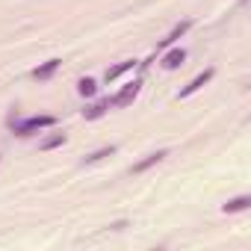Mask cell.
I'll return each mask as SVG.
<instances>
[{
    "label": "cell",
    "mask_w": 251,
    "mask_h": 251,
    "mask_svg": "<svg viewBox=\"0 0 251 251\" xmlns=\"http://www.w3.org/2000/svg\"><path fill=\"white\" fill-rule=\"evenodd\" d=\"M53 121H56L53 115H33V118H27V121L18 124L15 133H18V136H30V133H36V130H42V127H50Z\"/></svg>",
    "instance_id": "cell-1"
},
{
    "label": "cell",
    "mask_w": 251,
    "mask_h": 251,
    "mask_svg": "<svg viewBox=\"0 0 251 251\" xmlns=\"http://www.w3.org/2000/svg\"><path fill=\"white\" fill-rule=\"evenodd\" d=\"M139 89H142V80H133V83H127V86H124L115 98H112V103L115 106H124V103H130L136 95H139Z\"/></svg>",
    "instance_id": "cell-2"
},
{
    "label": "cell",
    "mask_w": 251,
    "mask_h": 251,
    "mask_svg": "<svg viewBox=\"0 0 251 251\" xmlns=\"http://www.w3.org/2000/svg\"><path fill=\"white\" fill-rule=\"evenodd\" d=\"M183 59H186V50H183V48H175V50H169V53L163 56V68H166V71H175V68H180Z\"/></svg>",
    "instance_id": "cell-3"
},
{
    "label": "cell",
    "mask_w": 251,
    "mask_h": 251,
    "mask_svg": "<svg viewBox=\"0 0 251 251\" xmlns=\"http://www.w3.org/2000/svg\"><path fill=\"white\" fill-rule=\"evenodd\" d=\"M210 77H213V68H207L204 74H198V77H195V80H192L186 89H180V95H177V98H189L192 92H198L201 86H207V83H210Z\"/></svg>",
    "instance_id": "cell-4"
},
{
    "label": "cell",
    "mask_w": 251,
    "mask_h": 251,
    "mask_svg": "<svg viewBox=\"0 0 251 251\" xmlns=\"http://www.w3.org/2000/svg\"><path fill=\"white\" fill-rule=\"evenodd\" d=\"M163 157H169V151H157V154H148V157H145L142 163H136V166H133V172L139 175V172H145V169H151V166H157V163H160Z\"/></svg>",
    "instance_id": "cell-5"
},
{
    "label": "cell",
    "mask_w": 251,
    "mask_h": 251,
    "mask_svg": "<svg viewBox=\"0 0 251 251\" xmlns=\"http://www.w3.org/2000/svg\"><path fill=\"white\" fill-rule=\"evenodd\" d=\"M133 65H136V59H124V62H118L115 68H109V71L103 74V77H106V83H112V80H115V77H121L124 71H130Z\"/></svg>",
    "instance_id": "cell-6"
},
{
    "label": "cell",
    "mask_w": 251,
    "mask_h": 251,
    "mask_svg": "<svg viewBox=\"0 0 251 251\" xmlns=\"http://www.w3.org/2000/svg\"><path fill=\"white\" fill-rule=\"evenodd\" d=\"M56 68H59V59H50V62H45L42 68H36V71H33V77H36V80H48Z\"/></svg>",
    "instance_id": "cell-7"
},
{
    "label": "cell",
    "mask_w": 251,
    "mask_h": 251,
    "mask_svg": "<svg viewBox=\"0 0 251 251\" xmlns=\"http://www.w3.org/2000/svg\"><path fill=\"white\" fill-rule=\"evenodd\" d=\"M248 204H251V198H248V195H239V198H233V201H227V204H225V213H239V210H248Z\"/></svg>",
    "instance_id": "cell-8"
},
{
    "label": "cell",
    "mask_w": 251,
    "mask_h": 251,
    "mask_svg": "<svg viewBox=\"0 0 251 251\" xmlns=\"http://www.w3.org/2000/svg\"><path fill=\"white\" fill-rule=\"evenodd\" d=\"M77 92H80V95H83V98H92V95H95V92H98V83H95V80H92V77H83V80H80V83H77Z\"/></svg>",
    "instance_id": "cell-9"
},
{
    "label": "cell",
    "mask_w": 251,
    "mask_h": 251,
    "mask_svg": "<svg viewBox=\"0 0 251 251\" xmlns=\"http://www.w3.org/2000/svg\"><path fill=\"white\" fill-rule=\"evenodd\" d=\"M106 109H109V100H103V103H95V106L83 109V115H86V118H100V115H103Z\"/></svg>",
    "instance_id": "cell-10"
},
{
    "label": "cell",
    "mask_w": 251,
    "mask_h": 251,
    "mask_svg": "<svg viewBox=\"0 0 251 251\" xmlns=\"http://www.w3.org/2000/svg\"><path fill=\"white\" fill-rule=\"evenodd\" d=\"M186 30H189V21H183V24H177V27L172 30V36H169V39H163V48H166V45H172L175 39H180V36H183Z\"/></svg>",
    "instance_id": "cell-11"
},
{
    "label": "cell",
    "mask_w": 251,
    "mask_h": 251,
    "mask_svg": "<svg viewBox=\"0 0 251 251\" xmlns=\"http://www.w3.org/2000/svg\"><path fill=\"white\" fill-rule=\"evenodd\" d=\"M62 142H65V136H62V133H56V136H50L48 142H42V148L48 151V148H56V145H62Z\"/></svg>",
    "instance_id": "cell-12"
},
{
    "label": "cell",
    "mask_w": 251,
    "mask_h": 251,
    "mask_svg": "<svg viewBox=\"0 0 251 251\" xmlns=\"http://www.w3.org/2000/svg\"><path fill=\"white\" fill-rule=\"evenodd\" d=\"M115 148H103V151H95L92 157H86V163H98V160H103V157H109Z\"/></svg>",
    "instance_id": "cell-13"
}]
</instances>
